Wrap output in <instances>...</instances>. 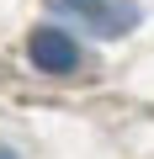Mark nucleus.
I'll return each instance as SVG.
<instances>
[{
  "label": "nucleus",
  "mask_w": 154,
  "mask_h": 159,
  "mask_svg": "<svg viewBox=\"0 0 154 159\" xmlns=\"http://www.w3.org/2000/svg\"><path fill=\"white\" fill-rule=\"evenodd\" d=\"M48 11L80 21L91 37H122L138 27V0H48Z\"/></svg>",
  "instance_id": "f257e3e1"
},
{
  "label": "nucleus",
  "mask_w": 154,
  "mask_h": 159,
  "mask_svg": "<svg viewBox=\"0 0 154 159\" xmlns=\"http://www.w3.org/2000/svg\"><path fill=\"white\" fill-rule=\"evenodd\" d=\"M27 58L43 74H74L80 69V43H74L69 32H58V27H37L27 37Z\"/></svg>",
  "instance_id": "f03ea898"
},
{
  "label": "nucleus",
  "mask_w": 154,
  "mask_h": 159,
  "mask_svg": "<svg viewBox=\"0 0 154 159\" xmlns=\"http://www.w3.org/2000/svg\"><path fill=\"white\" fill-rule=\"evenodd\" d=\"M0 159H16V154H11V148H0Z\"/></svg>",
  "instance_id": "7ed1b4c3"
}]
</instances>
